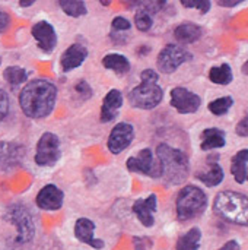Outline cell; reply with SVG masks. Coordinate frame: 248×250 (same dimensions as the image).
Here are the masks:
<instances>
[{"label":"cell","instance_id":"16","mask_svg":"<svg viewBox=\"0 0 248 250\" xmlns=\"http://www.w3.org/2000/svg\"><path fill=\"white\" fill-rule=\"evenodd\" d=\"M94 231H95V223L89 218H79L75 223V237L79 242L91 246L92 249L101 250L105 246V243L99 239H95Z\"/></svg>","mask_w":248,"mask_h":250},{"label":"cell","instance_id":"38","mask_svg":"<svg viewBox=\"0 0 248 250\" xmlns=\"http://www.w3.org/2000/svg\"><path fill=\"white\" fill-rule=\"evenodd\" d=\"M241 3H243V0H218V4L222 7H235Z\"/></svg>","mask_w":248,"mask_h":250},{"label":"cell","instance_id":"24","mask_svg":"<svg viewBox=\"0 0 248 250\" xmlns=\"http://www.w3.org/2000/svg\"><path fill=\"white\" fill-rule=\"evenodd\" d=\"M202 240V231L197 227L190 229L181 237H178L175 250H199Z\"/></svg>","mask_w":248,"mask_h":250},{"label":"cell","instance_id":"40","mask_svg":"<svg viewBox=\"0 0 248 250\" xmlns=\"http://www.w3.org/2000/svg\"><path fill=\"white\" fill-rule=\"evenodd\" d=\"M241 70H243V73H244V75H248V60L244 63V64H243Z\"/></svg>","mask_w":248,"mask_h":250},{"label":"cell","instance_id":"29","mask_svg":"<svg viewBox=\"0 0 248 250\" xmlns=\"http://www.w3.org/2000/svg\"><path fill=\"white\" fill-rule=\"evenodd\" d=\"M134 25L139 31L142 32H146L152 28L153 25V19H152V15L145 10V9H139L136 13H134Z\"/></svg>","mask_w":248,"mask_h":250},{"label":"cell","instance_id":"1","mask_svg":"<svg viewBox=\"0 0 248 250\" xmlns=\"http://www.w3.org/2000/svg\"><path fill=\"white\" fill-rule=\"evenodd\" d=\"M57 88L47 79H34L28 82L19 94V105L25 116L31 119H44L54 110Z\"/></svg>","mask_w":248,"mask_h":250},{"label":"cell","instance_id":"27","mask_svg":"<svg viewBox=\"0 0 248 250\" xmlns=\"http://www.w3.org/2000/svg\"><path fill=\"white\" fill-rule=\"evenodd\" d=\"M3 78L6 79V82H9L10 85L16 86V85H20L23 82H26L28 79V72L19 66H9L4 69L3 72Z\"/></svg>","mask_w":248,"mask_h":250},{"label":"cell","instance_id":"28","mask_svg":"<svg viewBox=\"0 0 248 250\" xmlns=\"http://www.w3.org/2000/svg\"><path fill=\"white\" fill-rule=\"evenodd\" d=\"M232 105H234V100L231 97H221V98H216V100L210 101L208 108L215 116H224L231 110Z\"/></svg>","mask_w":248,"mask_h":250},{"label":"cell","instance_id":"21","mask_svg":"<svg viewBox=\"0 0 248 250\" xmlns=\"http://www.w3.org/2000/svg\"><path fill=\"white\" fill-rule=\"evenodd\" d=\"M231 174L240 185L248 182V149L238 151L231 160Z\"/></svg>","mask_w":248,"mask_h":250},{"label":"cell","instance_id":"35","mask_svg":"<svg viewBox=\"0 0 248 250\" xmlns=\"http://www.w3.org/2000/svg\"><path fill=\"white\" fill-rule=\"evenodd\" d=\"M133 245L136 250H148L152 248V240L148 237H133Z\"/></svg>","mask_w":248,"mask_h":250},{"label":"cell","instance_id":"10","mask_svg":"<svg viewBox=\"0 0 248 250\" xmlns=\"http://www.w3.org/2000/svg\"><path fill=\"white\" fill-rule=\"evenodd\" d=\"M170 104L172 108H175L181 114H193L200 108L202 98L197 94H194L183 86H177L171 91Z\"/></svg>","mask_w":248,"mask_h":250},{"label":"cell","instance_id":"37","mask_svg":"<svg viewBox=\"0 0 248 250\" xmlns=\"http://www.w3.org/2000/svg\"><path fill=\"white\" fill-rule=\"evenodd\" d=\"M10 25V18L6 12H1L0 10V32L6 31Z\"/></svg>","mask_w":248,"mask_h":250},{"label":"cell","instance_id":"2","mask_svg":"<svg viewBox=\"0 0 248 250\" xmlns=\"http://www.w3.org/2000/svg\"><path fill=\"white\" fill-rule=\"evenodd\" d=\"M156 157L161 164L162 176L168 185H181L187 180L190 173L189 157L177 148H172L167 144H159L156 148Z\"/></svg>","mask_w":248,"mask_h":250},{"label":"cell","instance_id":"34","mask_svg":"<svg viewBox=\"0 0 248 250\" xmlns=\"http://www.w3.org/2000/svg\"><path fill=\"white\" fill-rule=\"evenodd\" d=\"M140 79L142 82H152V83H156L158 79H159V75L156 70L153 69H145L142 73H140Z\"/></svg>","mask_w":248,"mask_h":250},{"label":"cell","instance_id":"15","mask_svg":"<svg viewBox=\"0 0 248 250\" xmlns=\"http://www.w3.org/2000/svg\"><path fill=\"white\" fill-rule=\"evenodd\" d=\"M156 208H158V198H156L155 193H152L145 199H137L133 204L132 211L134 212L137 220L142 223V226L149 229L155 223L153 214L156 212Z\"/></svg>","mask_w":248,"mask_h":250},{"label":"cell","instance_id":"12","mask_svg":"<svg viewBox=\"0 0 248 250\" xmlns=\"http://www.w3.org/2000/svg\"><path fill=\"white\" fill-rule=\"evenodd\" d=\"M31 32H32V37L35 38L41 51H44L47 54L54 51V48L57 45V34L51 23H48L47 21H39L32 26Z\"/></svg>","mask_w":248,"mask_h":250},{"label":"cell","instance_id":"26","mask_svg":"<svg viewBox=\"0 0 248 250\" xmlns=\"http://www.w3.org/2000/svg\"><path fill=\"white\" fill-rule=\"evenodd\" d=\"M58 6L67 16H72V18H80L88 13L85 1H80V0H63V1H58Z\"/></svg>","mask_w":248,"mask_h":250},{"label":"cell","instance_id":"36","mask_svg":"<svg viewBox=\"0 0 248 250\" xmlns=\"http://www.w3.org/2000/svg\"><path fill=\"white\" fill-rule=\"evenodd\" d=\"M235 132H237L238 136L248 138V114L247 116H244V117L238 122V125H237V127H235Z\"/></svg>","mask_w":248,"mask_h":250},{"label":"cell","instance_id":"8","mask_svg":"<svg viewBox=\"0 0 248 250\" xmlns=\"http://www.w3.org/2000/svg\"><path fill=\"white\" fill-rule=\"evenodd\" d=\"M190 59L191 53H189L186 48L175 44H168L158 54L156 66L162 73H174L183 63L189 62Z\"/></svg>","mask_w":248,"mask_h":250},{"label":"cell","instance_id":"5","mask_svg":"<svg viewBox=\"0 0 248 250\" xmlns=\"http://www.w3.org/2000/svg\"><path fill=\"white\" fill-rule=\"evenodd\" d=\"M4 218L16 229V239H15L16 243L25 245L32 240L35 234V226L29 211L23 205L20 204L12 205L7 209Z\"/></svg>","mask_w":248,"mask_h":250},{"label":"cell","instance_id":"19","mask_svg":"<svg viewBox=\"0 0 248 250\" xmlns=\"http://www.w3.org/2000/svg\"><path fill=\"white\" fill-rule=\"evenodd\" d=\"M121 107H123V94L118 89L108 91V94L104 97L102 107H101V122L102 123L113 122L117 117Z\"/></svg>","mask_w":248,"mask_h":250},{"label":"cell","instance_id":"33","mask_svg":"<svg viewBox=\"0 0 248 250\" xmlns=\"http://www.w3.org/2000/svg\"><path fill=\"white\" fill-rule=\"evenodd\" d=\"M7 113H9V97L3 89H0V122L7 116Z\"/></svg>","mask_w":248,"mask_h":250},{"label":"cell","instance_id":"30","mask_svg":"<svg viewBox=\"0 0 248 250\" xmlns=\"http://www.w3.org/2000/svg\"><path fill=\"white\" fill-rule=\"evenodd\" d=\"M181 4L187 9H197L202 15H206L210 10L212 3L209 0H193V1H186L181 0Z\"/></svg>","mask_w":248,"mask_h":250},{"label":"cell","instance_id":"7","mask_svg":"<svg viewBox=\"0 0 248 250\" xmlns=\"http://www.w3.org/2000/svg\"><path fill=\"white\" fill-rule=\"evenodd\" d=\"M60 157L61 151L58 136L51 132H45L37 144L35 163L41 167H50L54 166L60 160Z\"/></svg>","mask_w":248,"mask_h":250},{"label":"cell","instance_id":"14","mask_svg":"<svg viewBox=\"0 0 248 250\" xmlns=\"http://www.w3.org/2000/svg\"><path fill=\"white\" fill-rule=\"evenodd\" d=\"M63 199L64 193L56 185H47L38 192L35 202L44 211H57L63 207Z\"/></svg>","mask_w":248,"mask_h":250},{"label":"cell","instance_id":"9","mask_svg":"<svg viewBox=\"0 0 248 250\" xmlns=\"http://www.w3.org/2000/svg\"><path fill=\"white\" fill-rule=\"evenodd\" d=\"M127 170L133 173H140L152 179H159L162 176L161 164L155 160L153 152L149 148L139 151L136 157H130L127 160Z\"/></svg>","mask_w":248,"mask_h":250},{"label":"cell","instance_id":"13","mask_svg":"<svg viewBox=\"0 0 248 250\" xmlns=\"http://www.w3.org/2000/svg\"><path fill=\"white\" fill-rule=\"evenodd\" d=\"M25 157V148L15 142H0V170L9 171L18 167Z\"/></svg>","mask_w":248,"mask_h":250},{"label":"cell","instance_id":"22","mask_svg":"<svg viewBox=\"0 0 248 250\" xmlns=\"http://www.w3.org/2000/svg\"><path fill=\"white\" fill-rule=\"evenodd\" d=\"M202 28L194 22H183L174 29V37L183 44H191L202 38Z\"/></svg>","mask_w":248,"mask_h":250},{"label":"cell","instance_id":"18","mask_svg":"<svg viewBox=\"0 0 248 250\" xmlns=\"http://www.w3.org/2000/svg\"><path fill=\"white\" fill-rule=\"evenodd\" d=\"M86 57H88V48L85 45H82V44H72L61 54V59H60L61 69L64 72H70V70L82 66V63L86 60Z\"/></svg>","mask_w":248,"mask_h":250},{"label":"cell","instance_id":"17","mask_svg":"<svg viewBox=\"0 0 248 250\" xmlns=\"http://www.w3.org/2000/svg\"><path fill=\"white\" fill-rule=\"evenodd\" d=\"M219 160V155L215 154V155H210L208 158V170L206 171H199L196 174V179L200 180L203 185H206L208 188H215V186H219L224 179H225V173H224V168L219 166L218 163Z\"/></svg>","mask_w":248,"mask_h":250},{"label":"cell","instance_id":"23","mask_svg":"<svg viewBox=\"0 0 248 250\" xmlns=\"http://www.w3.org/2000/svg\"><path fill=\"white\" fill-rule=\"evenodd\" d=\"M102 64L105 69L113 70L117 75H124L130 70V62L126 56L118 54V53H111L104 56L102 59Z\"/></svg>","mask_w":248,"mask_h":250},{"label":"cell","instance_id":"41","mask_svg":"<svg viewBox=\"0 0 248 250\" xmlns=\"http://www.w3.org/2000/svg\"><path fill=\"white\" fill-rule=\"evenodd\" d=\"M19 4H20L22 7H26V6H31V4H34V1H32V0H31V1H20Z\"/></svg>","mask_w":248,"mask_h":250},{"label":"cell","instance_id":"42","mask_svg":"<svg viewBox=\"0 0 248 250\" xmlns=\"http://www.w3.org/2000/svg\"><path fill=\"white\" fill-rule=\"evenodd\" d=\"M0 63H1V59H0Z\"/></svg>","mask_w":248,"mask_h":250},{"label":"cell","instance_id":"6","mask_svg":"<svg viewBox=\"0 0 248 250\" xmlns=\"http://www.w3.org/2000/svg\"><path fill=\"white\" fill-rule=\"evenodd\" d=\"M164 98V91L158 83L142 82L134 86L129 94V101L134 108L140 110H152L161 104Z\"/></svg>","mask_w":248,"mask_h":250},{"label":"cell","instance_id":"32","mask_svg":"<svg viewBox=\"0 0 248 250\" xmlns=\"http://www.w3.org/2000/svg\"><path fill=\"white\" fill-rule=\"evenodd\" d=\"M75 89H76L77 94H80V97L85 98V100L91 98V95H92V88L89 86V83H88L86 81H79L77 85L75 86Z\"/></svg>","mask_w":248,"mask_h":250},{"label":"cell","instance_id":"3","mask_svg":"<svg viewBox=\"0 0 248 250\" xmlns=\"http://www.w3.org/2000/svg\"><path fill=\"white\" fill-rule=\"evenodd\" d=\"M213 211L227 223L248 227V196L240 192H219L213 201Z\"/></svg>","mask_w":248,"mask_h":250},{"label":"cell","instance_id":"20","mask_svg":"<svg viewBox=\"0 0 248 250\" xmlns=\"http://www.w3.org/2000/svg\"><path fill=\"white\" fill-rule=\"evenodd\" d=\"M202 151H212L227 145V133L219 127H208L202 132Z\"/></svg>","mask_w":248,"mask_h":250},{"label":"cell","instance_id":"25","mask_svg":"<svg viewBox=\"0 0 248 250\" xmlns=\"http://www.w3.org/2000/svg\"><path fill=\"white\" fill-rule=\"evenodd\" d=\"M209 79L215 85H229L234 79L232 69L228 63H222L221 66H215L209 70Z\"/></svg>","mask_w":248,"mask_h":250},{"label":"cell","instance_id":"39","mask_svg":"<svg viewBox=\"0 0 248 250\" xmlns=\"http://www.w3.org/2000/svg\"><path fill=\"white\" fill-rule=\"evenodd\" d=\"M240 243L237 242V240H229V242H227L222 248L219 250H240Z\"/></svg>","mask_w":248,"mask_h":250},{"label":"cell","instance_id":"31","mask_svg":"<svg viewBox=\"0 0 248 250\" xmlns=\"http://www.w3.org/2000/svg\"><path fill=\"white\" fill-rule=\"evenodd\" d=\"M113 25V29L117 31V32H121V31H129L132 28V23L129 19L123 18V16H115L111 22Z\"/></svg>","mask_w":248,"mask_h":250},{"label":"cell","instance_id":"4","mask_svg":"<svg viewBox=\"0 0 248 250\" xmlns=\"http://www.w3.org/2000/svg\"><path fill=\"white\" fill-rule=\"evenodd\" d=\"M206 207H208L206 193L194 185H189L183 188L177 195L175 211H177V218L180 221H189L197 218L205 212Z\"/></svg>","mask_w":248,"mask_h":250},{"label":"cell","instance_id":"11","mask_svg":"<svg viewBox=\"0 0 248 250\" xmlns=\"http://www.w3.org/2000/svg\"><path fill=\"white\" fill-rule=\"evenodd\" d=\"M134 139V127L130 123L121 122L118 125H115L108 136V142L107 146L110 149V152H113L114 155L123 152L124 149H127L130 146V144Z\"/></svg>","mask_w":248,"mask_h":250}]
</instances>
